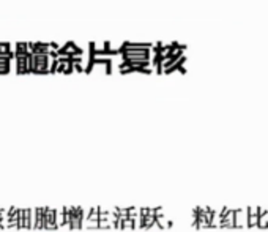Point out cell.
<instances>
[{
  "instance_id": "cell-1",
  "label": "cell",
  "mask_w": 268,
  "mask_h": 232,
  "mask_svg": "<svg viewBox=\"0 0 268 232\" xmlns=\"http://www.w3.org/2000/svg\"><path fill=\"white\" fill-rule=\"evenodd\" d=\"M84 224V209L82 207H71V223H69V229L78 230Z\"/></svg>"
},
{
  "instance_id": "cell-2",
  "label": "cell",
  "mask_w": 268,
  "mask_h": 232,
  "mask_svg": "<svg viewBox=\"0 0 268 232\" xmlns=\"http://www.w3.org/2000/svg\"><path fill=\"white\" fill-rule=\"evenodd\" d=\"M153 51V43H134L123 41V51Z\"/></svg>"
},
{
  "instance_id": "cell-3",
  "label": "cell",
  "mask_w": 268,
  "mask_h": 232,
  "mask_svg": "<svg viewBox=\"0 0 268 232\" xmlns=\"http://www.w3.org/2000/svg\"><path fill=\"white\" fill-rule=\"evenodd\" d=\"M45 229L46 230H57V221H55V209L45 207Z\"/></svg>"
},
{
  "instance_id": "cell-4",
  "label": "cell",
  "mask_w": 268,
  "mask_h": 232,
  "mask_svg": "<svg viewBox=\"0 0 268 232\" xmlns=\"http://www.w3.org/2000/svg\"><path fill=\"white\" fill-rule=\"evenodd\" d=\"M248 221V210L246 209H235V227H246Z\"/></svg>"
},
{
  "instance_id": "cell-5",
  "label": "cell",
  "mask_w": 268,
  "mask_h": 232,
  "mask_svg": "<svg viewBox=\"0 0 268 232\" xmlns=\"http://www.w3.org/2000/svg\"><path fill=\"white\" fill-rule=\"evenodd\" d=\"M221 227L235 229V209H229L227 215H225L221 221Z\"/></svg>"
},
{
  "instance_id": "cell-6",
  "label": "cell",
  "mask_w": 268,
  "mask_h": 232,
  "mask_svg": "<svg viewBox=\"0 0 268 232\" xmlns=\"http://www.w3.org/2000/svg\"><path fill=\"white\" fill-rule=\"evenodd\" d=\"M35 215H36V221L33 229H45V207L35 209Z\"/></svg>"
},
{
  "instance_id": "cell-7",
  "label": "cell",
  "mask_w": 268,
  "mask_h": 232,
  "mask_svg": "<svg viewBox=\"0 0 268 232\" xmlns=\"http://www.w3.org/2000/svg\"><path fill=\"white\" fill-rule=\"evenodd\" d=\"M59 73L71 75V73H73V62H60V67H59Z\"/></svg>"
},
{
  "instance_id": "cell-8",
  "label": "cell",
  "mask_w": 268,
  "mask_h": 232,
  "mask_svg": "<svg viewBox=\"0 0 268 232\" xmlns=\"http://www.w3.org/2000/svg\"><path fill=\"white\" fill-rule=\"evenodd\" d=\"M30 209H24V229H32V221H30Z\"/></svg>"
},
{
  "instance_id": "cell-9",
  "label": "cell",
  "mask_w": 268,
  "mask_h": 232,
  "mask_svg": "<svg viewBox=\"0 0 268 232\" xmlns=\"http://www.w3.org/2000/svg\"><path fill=\"white\" fill-rule=\"evenodd\" d=\"M15 52H30L29 51V43L18 41L16 45H15Z\"/></svg>"
},
{
  "instance_id": "cell-10",
  "label": "cell",
  "mask_w": 268,
  "mask_h": 232,
  "mask_svg": "<svg viewBox=\"0 0 268 232\" xmlns=\"http://www.w3.org/2000/svg\"><path fill=\"white\" fill-rule=\"evenodd\" d=\"M155 226V216H151V215H147V216H144V224H142V229H151Z\"/></svg>"
},
{
  "instance_id": "cell-11",
  "label": "cell",
  "mask_w": 268,
  "mask_h": 232,
  "mask_svg": "<svg viewBox=\"0 0 268 232\" xmlns=\"http://www.w3.org/2000/svg\"><path fill=\"white\" fill-rule=\"evenodd\" d=\"M257 224H259V216L257 215H248L246 227H257Z\"/></svg>"
},
{
  "instance_id": "cell-12",
  "label": "cell",
  "mask_w": 268,
  "mask_h": 232,
  "mask_svg": "<svg viewBox=\"0 0 268 232\" xmlns=\"http://www.w3.org/2000/svg\"><path fill=\"white\" fill-rule=\"evenodd\" d=\"M257 227L260 229H268V212L263 215V216H259V224Z\"/></svg>"
},
{
  "instance_id": "cell-13",
  "label": "cell",
  "mask_w": 268,
  "mask_h": 232,
  "mask_svg": "<svg viewBox=\"0 0 268 232\" xmlns=\"http://www.w3.org/2000/svg\"><path fill=\"white\" fill-rule=\"evenodd\" d=\"M112 227H114V223L112 221H107V220L98 221V229H112Z\"/></svg>"
},
{
  "instance_id": "cell-14",
  "label": "cell",
  "mask_w": 268,
  "mask_h": 232,
  "mask_svg": "<svg viewBox=\"0 0 268 232\" xmlns=\"http://www.w3.org/2000/svg\"><path fill=\"white\" fill-rule=\"evenodd\" d=\"M123 229H136L134 220L133 218H125L123 220Z\"/></svg>"
},
{
  "instance_id": "cell-15",
  "label": "cell",
  "mask_w": 268,
  "mask_h": 232,
  "mask_svg": "<svg viewBox=\"0 0 268 232\" xmlns=\"http://www.w3.org/2000/svg\"><path fill=\"white\" fill-rule=\"evenodd\" d=\"M82 226H86L87 229H98V221H84Z\"/></svg>"
},
{
  "instance_id": "cell-16",
  "label": "cell",
  "mask_w": 268,
  "mask_h": 232,
  "mask_svg": "<svg viewBox=\"0 0 268 232\" xmlns=\"http://www.w3.org/2000/svg\"><path fill=\"white\" fill-rule=\"evenodd\" d=\"M11 71V65H0V75H8Z\"/></svg>"
},
{
  "instance_id": "cell-17",
  "label": "cell",
  "mask_w": 268,
  "mask_h": 232,
  "mask_svg": "<svg viewBox=\"0 0 268 232\" xmlns=\"http://www.w3.org/2000/svg\"><path fill=\"white\" fill-rule=\"evenodd\" d=\"M248 215H257L259 216V207H248Z\"/></svg>"
},
{
  "instance_id": "cell-18",
  "label": "cell",
  "mask_w": 268,
  "mask_h": 232,
  "mask_svg": "<svg viewBox=\"0 0 268 232\" xmlns=\"http://www.w3.org/2000/svg\"><path fill=\"white\" fill-rule=\"evenodd\" d=\"M266 212H268V209H266V207H259V216H263Z\"/></svg>"
}]
</instances>
